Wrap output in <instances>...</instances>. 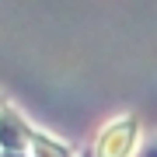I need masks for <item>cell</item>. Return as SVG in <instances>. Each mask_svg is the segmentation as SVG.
Instances as JSON below:
<instances>
[{
  "instance_id": "obj_8",
  "label": "cell",
  "mask_w": 157,
  "mask_h": 157,
  "mask_svg": "<svg viewBox=\"0 0 157 157\" xmlns=\"http://www.w3.org/2000/svg\"><path fill=\"white\" fill-rule=\"evenodd\" d=\"M0 157H4V150H0Z\"/></svg>"
},
{
  "instance_id": "obj_6",
  "label": "cell",
  "mask_w": 157,
  "mask_h": 157,
  "mask_svg": "<svg viewBox=\"0 0 157 157\" xmlns=\"http://www.w3.org/2000/svg\"><path fill=\"white\" fill-rule=\"evenodd\" d=\"M80 157H94V154H91V150H84V154H80Z\"/></svg>"
},
{
  "instance_id": "obj_2",
  "label": "cell",
  "mask_w": 157,
  "mask_h": 157,
  "mask_svg": "<svg viewBox=\"0 0 157 157\" xmlns=\"http://www.w3.org/2000/svg\"><path fill=\"white\" fill-rule=\"evenodd\" d=\"M32 136H35V129L25 122V115L17 112L14 105H4V112H0V150L4 154H25L32 147Z\"/></svg>"
},
{
  "instance_id": "obj_7",
  "label": "cell",
  "mask_w": 157,
  "mask_h": 157,
  "mask_svg": "<svg viewBox=\"0 0 157 157\" xmlns=\"http://www.w3.org/2000/svg\"><path fill=\"white\" fill-rule=\"evenodd\" d=\"M4 105H7V101H4V98H0V112H4Z\"/></svg>"
},
{
  "instance_id": "obj_4",
  "label": "cell",
  "mask_w": 157,
  "mask_h": 157,
  "mask_svg": "<svg viewBox=\"0 0 157 157\" xmlns=\"http://www.w3.org/2000/svg\"><path fill=\"white\" fill-rule=\"evenodd\" d=\"M136 157H157V140H154V143H147V147H143V150L136 154Z\"/></svg>"
},
{
  "instance_id": "obj_5",
  "label": "cell",
  "mask_w": 157,
  "mask_h": 157,
  "mask_svg": "<svg viewBox=\"0 0 157 157\" xmlns=\"http://www.w3.org/2000/svg\"><path fill=\"white\" fill-rule=\"evenodd\" d=\"M4 157H28V154H17V150H11V154H4Z\"/></svg>"
},
{
  "instance_id": "obj_3",
  "label": "cell",
  "mask_w": 157,
  "mask_h": 157,
  "mask_svg": "<svg viewBox=\"0 0 157 157\" xmlns=\"http://www.w3.org/2000/svg\"><path fill=\"white\" fill-rule=\"evenodd\" d=\"M28 157H73V150L63 140H52L49 133H35L32 147H28Z\"/></svg>"
},
{
  "instance_id": "obj_1",
  "label": "cell",
  "mask_w": 157,
  "mask_h": 157,
  "mask_svg": "<svg viewBox=\"0 0 157 157\" xmlns=\"http://www.w3.org/2000/svg\"><path fill=\"white\" fill-rule=\"evenodd\" d=\"M136 140H140V122L133 115H122V119H112L101 129V136L91 147V154L94 157H133Z\"/></svg>"
}]
</instances>
